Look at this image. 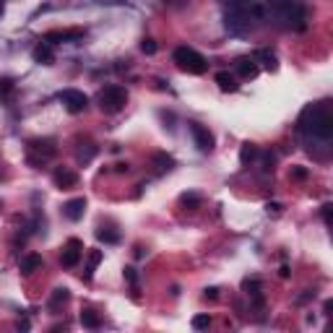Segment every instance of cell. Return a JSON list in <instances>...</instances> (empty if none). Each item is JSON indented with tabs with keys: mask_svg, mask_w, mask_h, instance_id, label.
Segmentation results:
<instances>
[{
	"mask_svg": "<svg viewBox=\"0 0 333 333\" xmlns=\"http://www.w3.org/2000/svg\"><path fill=\"white\" fill-rule=\"evenodd\" d=\"M299 130L302 133H310L312 138H320V141H330L333 135V115L325 104H312L305 112L299 115Z\"/></svg>",
	"mask_w": 333,
	"mask_h": 333,
	"instance_id": "cell-1",
	"label": "cell"
},
{
	"mask_svg": "<svg viewBox=\"0 0 333 333\" xmlns=\"http://www.w3.org/2000/svg\"><path fill=\"white\" fill-rule=\"evenodd\" d=\"M128 102V92L123 86H104L99 92V107L104 115H115L125 107Z\"/></svg>",
	"mask_w": 333,
	"mask_h": 333,
	"instance_id": "cell-2",
	"label": "cell"
},
{
	"mask_svg": "<svg viewBox=\"0 0 333 333\" xmlns=\"http://www.w3.org/2000/svg\"><path fill=\"white\" fill-rule=\"evenodd\" d=\"M172 57H175V63H177L180 68H183V70H188V73H195V75L206 73V68H208L206 57H203L201 52H195L193 47H177Z\"/></svg>",
	"mask_w": 333,
	"mask_h": 333,
	"instance_id": "cell-3",
	"label": "cell"
},
{
	"mask_svg": "<svg viewBox=\"0 0 333 333\" xmlns=\"http://www.w3.org/2000/svg\"><path fill=\"white\" fill-rule=\"evenodd\" d=\"M60 102L65 104V110L70 115H78L89 107V97L84 92H78V89H63V92H60Z\"/></svg>",
	"mask_w": 333,
	"mask_h": 333,
	"instance_id": "cell-4",
	"label": "cell"
},
{
	"mask_svg": "<svg viewBox=\"0 0 333 333\" xmlns=\"http://www.w3.org/2000/svg\"><path fill=\"white\" fill-rule=\"evenodd\" d=\"M190 133H193V141H195V146H198V151H203V154L214 151V133H211L208 128H203L198 123H190Z\"/></svg>",
	"mask_w": 333,
	"mask_h": 333,
	"instance_id": "cell-5",
	"label": "cell"
},
{
	"mask_svg": "<svg viewBox=\"0 0 333 333\" xmlns=\"http://www.w3.org/2000/svg\"><path fill=\"white\" fill-rule=\"evenodd\" d=\"M81 250H84L81 239H68L63 255H60V263H63L65 268H75V266H78V261H81Z\"/></svg>",
	"mask_w": 333,
	"mask_h": 333,
	"instance_id": "cell-6",
	"label": "cell"
},
{
	"mask_svg": "<svg viewBox=\"0 0 333 333\" xmlns=\"http://www.w3.org/2000/svg\"><path fill=\"white\" fill-rule=\"evenodd\" d=\"M52 183L60 188V190H70L78 185V175H75L73 170H65V166H60V170L52 172Z\"/></svg>",
	"mask_w": 333,
	"mask_h": 333,
	"instance_id": "cell-7",
	"label": "cell"
},
{
	"mask_svg": "<svg viewBox=\"0 0 333 333\" xmlns=\"http://www.w3.org/2000/svg\"><path fill=\"white\" fill-rule=\"evenodd\" d=\"M84 214H86V198H73L63 206V216L68 221H81Z\"/></svg>",
	"mask_w": 333,
	"mask_h": 333,
	"instance_id": "cell-8",
	"label": "cell"
},
{
	"mask_svg": "<svg viewBox=\"0 0 333 333\" xmlns=\"http://www.w3.org/2000/svg\"><path fill=\"white\" fill-rule=\"evenodd\" d=\"M29 148H32V151H39L42 159H50V156L57 154L52 138H34V141H29Z\"/></svg>",
	"mask_w": 333,
	"mask_h": 333,
	"instance_id": "cell-9",
	"label": "cell"
},
{
	"mask_svg": "<svg viewBox=\"0 0 333 333\" xmlns=\"http://www.w3.org/2000/svg\"><path fill=\"white\" fill-rule=\"evenodd\" d=\"M19 268H21V274H24V276H32L34 271H39V268H42V255H37V253L24 255L21 263H19Z\"/></svg>",
	"mask_w": 333,
	"mask_h": 333,
	"instance_id": "cell-10",
	"label": "cell"
},
{
	"mask_svg": "<svg viewBox=\"0 0 333 333\" xmlns=\"http://www.w3.org/2000/svg\"><path fill=\"white\" fill-rule=\"evenodd\" d=\"M68 299H70V292L65 289V286H57V289L52 292V297H50V302H47V307H50L52 312H57V310L68 302Z\"/></svg>",
	"mask_w": 333,
	"mask_h": 333,
	"instance_id": "cell-11",
	"label": "cell"
},
{
	"mask_svg": "<svg viewBox=\"0 0 333 333\" xmlns=\"http://www.w3.org/2000/svg\"><path fill=\"white\" fill-rule=\"evenodd\" d=\"M258 156H261V151H258V146H255V143H242V148H239V161H242V166H250Z\"/></svg>",
	"mask_w": 333,
	"mask_h": 333,
	"instance_id": "cell-12",
	"label": "cell"
},
{
	"mask_svg": "<svg viewBox=\"0 0 333 333\" xmlns=\"http://www.w3.org/2000/svg\"><path fill=\"white\" fill-rule=\"evenodd\" d=\"M237 73L242 78H255V75H258V65H255V60L242 57V60H237Z\"/></svg>",
	"mask_w": 333,
	"mask_h": 333,
	"instance_id": "cell-13",
	"label": "cell"
},
{
	"mask_svg": "<svg viewBox=\"0 0 333 333\" xmlns=\"http://www.w3.org/2000/svg\"><path fill=\"white\" fill-rule=\"evenodd\" d=\"M216 84L221 92H237V81H234V75L229 70H219L216 73Z\"/></svg>",
	"mask_w": 333,
	"mask_h": 333,
	"instance_id": "cell-14",
	"label": "cell"
},
{
	"mask_svg": "<svg viewBox=\"0 0 333 333\" xmlns=\"http://www.w3.org/2000/svg\"><path fill=\"white\" fill-rule=\"evenodd\" d=\"M102 263V250H89V266H86V271H84V279L89 281L92 279V274H94V268Z\"/></svg>",
	"mask_w": 333,
	"mask_h": 333,
	"instance_id": "cell-15",
	"label": "cell"
},
{
	"mask_svg": "<svg viewBox=\"0 0 333 333\" xmlns=\"http://www.w3.org/2000/svg\"><path fill=\"white\" fill-rule=\"evenodd\" d=\"M81 325H84V328H99V325H102V317H99L94 310H84V312H81Z\"/></svg>",
	"mask_w": 333,
	"mask_h": 333,
	"instance_id": "cell-16",
	"label": "cell"
},
{
	"mask_svg": "<svg viewBox=\"0 0 333 333\" xmlns=\"http://www.w3.org/2000/svg\"><path fill=\"white\" fill-rule=\"evenodd\" d=\"M34 60H37V63L50 65L52 63V50L47 47V44H39V47H34Z\"/></svg>",
	"mask_w": 333,
	"mask_h": 333,
	"instance_id": "cell-17",
	"label": "cell"
},
{
	"mask_svg": "<svg viewBox=\"0 0 333 333\" xmlns=\"http://www.w3.org/2000/svg\"><path fill=\"white\" fill-rule=\"evenodd\" d=\"M97 239L104 242V245H117V242H120V234L112 232V229H104V226H102V229H97Z\"/></svg>",
	"mask_w": 333,
	"mask_h": 333,
	"instance_id": "cell-18",
	"label": "cell"
},
{
	"mask_svg": "<svg viewBox=\"0 0 333 333\" xmlns=\"http://www.w3.org/2000/svg\"><path fill=\"white\" fill-rule=\"evenodd\" d=\"M180 203L185 208H190V211H195V208H201V195L198 193H185L183 198H180Z\"/></svg>",
	"mask_w": 333,
	"mask_h": 333,
	"instance_id": "cell-19",
	"label": "cell"
},
{
	"mask_svg": "<svg viewBox=\"0 0 333 333\" xmlns=\"http://www.w3.org/2000/svg\"><path fill=\"white\" fill-rule=\"evenodd\" d=\"M255 57L263 60V65H266L268 70H276V55H274V52H268V50H258V52H255Z\"/></svg>",
	"mask_w": 333,
	"mask_h": 333,
	"instance_id": "cell-20",
	"label": "cell"
},
{
	"mask_svg": "<svg viewBox=\"0 0 333 333\" xmlns=\"http://www.w3.org/2000/svg\"><path fill=\"white\" fill-rule=\"evenodd\" d=\"M13 92H16V81H13V78H0V97L11 99Z\"/></svg>",
	"mask_w": 333,
	"mask_h": 333,
	"instance_id": "cell-21",
	"label": "cell"
},
{
	"mask_svg": "<svg viewBox=\"0 0 333 333\" xmlns=\"http://www.w3.org/2000/svg\"><path fill=\"white\" fill-rule=\"evenodd\" d=\"M154 164H159V170L166 172V170H172V166H175V159L166 156V154H154Z\"/></svg>",
	"mask_w": 333,
	"mask_h": 333,
	"instance_id": "cell-22",
	"label": "cell"
},
{
	"mask_svg": "<svg viewBox=\"0 0 333 333\" xmlns=\"http://www.w3.org/2000/svg\"><path fill=\"white\" fill-rule=\"evenodd\" d=\"M289 177L294 180V183H305V180L310 177V172H307V166H292Z\"/></svg>",
	"mask_w": 333,
	"mask_h": 333,
	"instance_id": "cell-23",
	"label": "cell"
},
{
	"mask_svg": "<svg viewBox=\"0 0 333 333\" xmlns=\"http://www.w3.org/2000/svg\"><path fill=\"white\" fill-rule=\"evenodd\" d=\"M123 276H125V279H128V284L133 286V292H138V274H135V268H133V266H125Z\"/></svg>",
	"mask_w": 333,
	"mask_h": 333,
	"instance_id": "cell-24",
	"label": "cell"
},
{
	"mask_svg": "<svg viewBox=\"0 0 333 333\" xmlns=\"http://www.w3.org/2000/svg\"><path fill=\"white\" fill-rule=\"evenodd\" d=\"M211 325V315H195L193 317V328L195 330H206Z\"/></svg>",
	"mask_w": 333,
	"mask_h": 333,
	"instance_id": "cell-25",
	"label": "cell"
},
{
	"mask_svg": "<svg viewBox=\"0 0 333 333\" xmlns=\"http://www.w3.org/2000/svg\"><path fill=\"white\" fill-rule=\"evenodd\" d=\"M242 289H245L247 294H258L261 292V281L258 279H245L242 281Z\"/></svg>",
	"mask_w": 333,
	"mask_h": 333,
	"instance_id": "cell-26",
	"label": "cell"
},
{
	"mask_svg": "<svg viewBox=\"0 0 333 333\" xmlns=\"http://www.w3.org/2000/svg\"><path fill=\"white\" fill-rule=\"evenodd\" d=\"M94 156H97V148H94V146H89L86 151H84V148L78 151V161H81V164H89Z\"/></svg>",
	"mask_w": 333,
	"mask_h": 333,
	"instance_id": "cell-27",
	"label": "cell"
},
{
	"mask_svg": "<svg viewBox=\"0 0 333 333\" xmlns=\"http://www.w3.org/2000/svg\"><path fill=\"white\" fill-rule=\"evenodd\" d=\"M261 164H263V172H274V164H276V156L271 154H263V159H261Z\"/></svg>",
	"mask_w": 333,
	"mask_h": 333,
	"instance_id": "cell-28",
	"label": "cell"
},
{
	"mask_svg": "<svg viewBox=\"0 0 333 333\" xmlns=\"http://www.w3.org/2000/svg\"><path fill=\"white\" fill-rule=\"evenodd\" d=\"M141 52L154 55V52H156V42H154V39H143V42H141Z\"/></svg>",
	"mask_w": 333,
	"mask_h": 333,
	"instance_id": "cell-29",
	"label": "cell"
},
{
	"mask_svg": "<svg viewBox=\"0 0 333 333\" xmlns=\"http://www.w3.org/2000/svg\"><path fill=\"white\" fill-rule=\"evenodd\" d=\"M203 297H206V299H216V297H219V289H216V286H206V289H203Z\"/></svg>",
	"mask_w": 333,
	"mask_h": 333,
	"instance_id": "cell-30",
	"label": "cell"
},
{
	"mask_svg": "<svg viewBox=\"0 0 333 333\" xmlns=\"http://www.w3.org/2000/svg\"><path fill=\"white\" fill-rule=\"evenodd\" d=\"M330 211H333V206L325 203V206H323V221H325V224H330Z\"/></svg>",
	"mask_w": 333,
	"mask_h": 333,
	"instance_id": "cell-31",
	"label": "cell"
},
{
	"mask_svg": "<svg viewBox=\"0 0 333 333\" xmlns=\"http://www.w3.org/2000/svg\"><path fill=\"white\" fill-rule=\"evenodd\" d=\"M268 214H281V203H268Z\"/></svg>",
	"mask_w": 333,
	"mask_h": 333,
	"instance_id": "cell-32",
	"label": "cell"
},
{
	"mask_svg": "<svg viewBox=\"0 0 333 333\" xmlns=\"http://www.w3.org/2000/svg\"><path fill=\"white\" fill-rule=\"evenodd\" d=\"M279 276H281V279H289V266H281V271H279Z\"/></svg>",
	"mask_w": 333,
	"mask_h": 333,
	"instance_id": "cell-33",
	"label": "cell"
},
{
	"mask_svg": "<svg viewBox=\"0 0 333 333\" xmlns=\"http://www.w3.org/2000/svg\"><path fill=\"white\" fill-rule=\"evenodd\" d=\"M115 170H117V172H128V164L120 161V164H115Z\"/></svg>",
	"mask_w": 333,
	"mask_h": 333,
	"instance_id": "cell-34",
	"label": "cell"
},
{
	"mask_svg": "<svg viewBox=\"0 0 333 333\" xmlns=\"http://www.w3.org/2000/svg\"><path fill=\"white\" fill-rule=\"evenodd\" d=\"M330 307H333V302H330V299H325V305H323V312H325V315H330Z\"/></svg>",
	"mask_w": 333,
	"mask_h": 333,
	"instance_id": "cell-35",
	"label": "cell"
},
{
	"mask_svg": "<svg viewBox=\"0 0 333 333\" xmlns=\"http://www.w3.org/2000/svg\"><path fill=\"white\" fill-rule=\"evenodd\" d=\"M0 13H3V6H0Z\"/></svg>",
	"mask_w": 333,
	"mask_h": 333,
	"instance_id": "cell-36",
	"label": "cell"
}]
</instances>
